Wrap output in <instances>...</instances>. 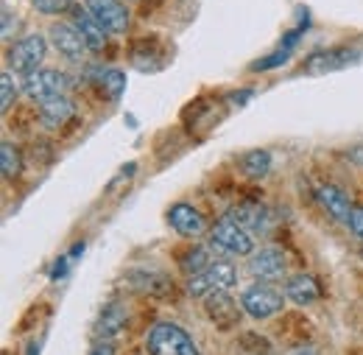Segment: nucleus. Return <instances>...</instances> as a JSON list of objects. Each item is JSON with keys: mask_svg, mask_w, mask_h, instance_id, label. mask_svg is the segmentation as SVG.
<instances>
[{"mask_svg": "<svg viewBox=\"0 0 363 355\" xmlns=\"http://www.w3.org/2000/svg\"><path fill=\"white\" fill-rule=\"evenodd\" d=\"M145 347L151 355H201V350L193 344L187 330H182L174 322H160L148 330Z\"/></svg>", "mask_w": 363, "mask_h": 355, "instance_id": "f257e3e1", "label": "nucleus"}, {"mask_svg": "<svg viewBox=\"0 0 363 355\" xmlns=\"http://www.w3.org/2000/svg\"><path fill=\"white\" fill-rule=\"evenodd\" d=\"M213 252H221V255H235V258H246V255H255V238L246 226H240L232 219L218 222L210 229V244H207Z\"/></svg>", "mask_w": 363, "mask_h": 355, "instance_id": "f03ea898", "label": "nucleus"}, {"mask_svg": "<svg viewBox=\"0 0 363 355\" xmlns=\"http://www.w3.org/2000/svg\"><path fill=\"white\" fill-rule=\"evenodd\" d=\"M238 283V271L229 261H213L210 266L187 280V294L190 297H207L213 291H229Z\"/></svg>", "mask_w": 363, "mask_h": 355, "instance_id": "7ed1b4c3", "label": "nucleus"}, {"mask_svg": "<svg viewBox=\"0 0 363 355\" xmlns=\"http://www.w3.org/2000/svg\"><path fill=\"white\" fill-rule=\"evenodd\" d=\"M282 302L285 297L269 283H255L240 294V305L252 319H272L274 313L282 311Z\"/></svg>", "mask_w": 363, "mask_h": 355, "instance_id": "20e7f679", "label": "nucleus"}, {"mask_svg": "<svg viewBox=\"0 0 363 355\" xmlns=\"http://www.w3.org/2000/svg\"><path fill=\"white\" fill-rule=\"evenodd\" d=\"M45 53H48L45 37L43 34H28V37H23L20 43H14L9 48V67L14 73L28 76V73H34L43 65Z\"/></svg>", "mask_w": 363, "mask_h": 355, "instance_id": "39448f33", "label": "nucleus"}, {"mask_svg": "<svg viewBox=\"0 0 363 355\" xmlns=\"http://www.w3.org/2000/svg\"><path fill=\"white\" fill-rule=\"evenodd\" d=\"M70 89V76L62 70H34L28 76H23V92L34 101H48L56 95H65Z\"/></svg>", "mask_w": 363, "mask_h": 355, "instance_id": "423d86ee", "label": "nucleus"}, {"mask_svg": "<svg viewBox=\"0 0 363 355\" xmlns=\"http://www.w3.org/2000/svg\"><path fill=\"white\" fill-rule=\"evenodd\" d=\"M249 274L255 280H260V283L282 280L288 274V258H285V252L282 249H274V246L255 252L252 261H249Z\"/></svg>", "mask_w": 363, "mask_h": 355, "instance_id": "0eeeda50", "label": "nucleus"}, {"mask_svg": "<svg viewBox=\"0 0 363 355\" xmlns=\"http://www.w3.org/2000/svg\"><path fill=\"white\" fill-rule=\"evenodd\" d=\"M87 11L106 28V34H123L129 28V9L121 0H87Z\"/></svg>", "mask_w": 363, "mask_h": 355, "instance_id": "6e6552de", "label": "nucleus"}, {"mask_svg": "<svg viewBox=\"0 0 363 355\" xmlns=\"http://www.w3.org/2000/svg\"><path fill=\"white\" fill-rule=\"evenodd\" d=\"M168 224H171V229L177 235H182V238H199V235L207 232V219L201 216V210H196L187 202H177L168 210Z\"/></svg>", "mask_w": 363, "mask_h": 355, "instance_id": "1a4fd4ad", "label": "nucleus"}, {"mask_svg": "<svg viewBox=\"0 0 363 355\" xmlns=\"http://www.w3.org/2000/svg\"><path fill=\"white\" fill-rule=\"evenodd\" d=\"M316 202H318V207H321L333 222L350 226V219H352V210H355V207H352L350 196H347L341 187H335V185H318Z\"/></svg>", "mask_w": 363, "mask_h": 355, "instance_id": "9d476101", "label": "nucleus"}, {"mask_svg": "<svg viewBox=\"0 0 363 355\" xmlns=\"http://www.w3.org/2000/svg\"><path fill=\"white\" fill-rule=\"evenodd\" d=\"M50 45L67 59V62H82L87 56V43L82 40V34L76 31V26H67V23H56L50 26Z\"/></svg>", "mask_w": 363, "mask_h": 355, "instance_id": "9b49d317", "label": "nucleus"}, {"mask_svg": "<svg viewBox=\"0 0 363 355\" xmlns=\"http://www.w3.org/2000/svg\"><path fill=\"white\" fill-rule=\"evenodd\" d=\"M204 311L210 316V322H213L216 327H221V330H232V327L238 324V319H240L238 305L232 302V297H229L227 291H213V294H207V297H204Z\"/></svg>", "mask_w": 363, "mask_h": 355, "instance_id": "f8f14e48", "label": "nucleus"}, {"mask_svg": "<svg viewBox=\"0 0 363 355\" xmlns=\"http://www.w3.org/2000/svg\"><path fill=\"white\" fill-rule=\"evenodd\" d=\"M358 59V50L350 48H333V50H318L313 56H308L305 62V73H330V70H341L347 65H352Z\"/></svg>", "mask_w": 363, "mask_h": 355, "instance_id": "ddd939ff", "label": "nucleus"}, {"mask_svg": "<svg viewBox=\"0 0 363 355\" xmlns=\"http://www.w3.org/2000/svg\"><path fill=\"white\" fill-rule=\"evenodd\" d=\"M73 115H76V104L67 95H56V98L40 101V124L45 129H62Z\"/></svg>", "mask_w": 363, "mask_h": 355, "instance_id": "4468645a", "label": "nucleus"}, {"mask_svg": "<svg viewBox=\"0 0 363 355\" xmlns=\"http://www.w3.org/2000/svg\"><path fill=\"white\" fill-rule=\"evenodd\" d=\"M73 26L82 34L90 50H104L106 48V28L92 17L87 9H73Z\"/></svg>", "mask_w": 363, "mask_h": 355, "instance_id": "2eb2a0df", "label": "nucleus"}, {"mask_svg": "<svg viewBox=\"0 0 363 355\" xmlns=\"http://www.w3.org/2000/svg\"><path fill=\"white\" fill-rule=\"evenodd\" d=\"M285 297L296 305H313L321 297V285L316 283V277L311 274H296L285 283Z\"/></svg>", "mask_w": 363, "mask_h": 355, "instance_id": "dca6fc26", "label": "nucleus"}, {"mask_svg": "<svg viewBox=\"0 0 363 355\" xmlns=\"http://www.w3.org/2000/svg\"><path fill=\"white\" fill-rule=\"evenodd\" d=\"M232 222H238L240 226H246L249 232H252V229H255V232H266L269 224H272V216H269V210H266L263 204H257V202H246V204H238V207L232 210Z\"/></svg>", "mask_w": 363, "mask_h": 355, "instance_id": "f3484780", "label": "nucleus"}, {"mask_svg": "<svg viewBox=\"0 0 363 355\" xmlns=\"http://www.w3.org/2000/svg\"><path fill=\"white\" fill-rule=\"evenodd\" d=\"M129 283L135 285L140 294H165L168 291V277L165 274H160V271H145V268H137L132 271V277H129Z\"/></svg>", "mask_w": 363, "mask_h": 355, "instance_id": "a211bd4d", "label": "nucleus"}, {"mask_svg": "<svg viewBox=\"0 0 363 355\" xmlns=\"http://www.w3.org/2000/svg\"><path fill=\"white\" fill-rule=\"evenodd\" d=\"M213 263V249L210 246H187L179 255V268L184 274H199Z\"/></svg>", "mask_w": 363, "mask_h": 355, "instance_id": "6ab92c4d", "label": "nucleus"}, {"mask_svg": "<svg viewBox=\"0 0 363 355\" xmlns=\"http://www.w3.org/2000/svg\"><path fill=\"white\" fill-rule=\"evenodd\" d=\"M240 168L249 179H263L272 171V154L269 151H249L240 157Z\"/></svg>", "mask_w": 363, "mask_h": 355, "instance_id": "aec40b11", "label": "nucleus"}, {"mask_svg": "<svg viewBox=\"0 0 363 355\" xmlns=\"http://www.w3.org/2000/svg\"><path fill=\"white\" fill-rule=\"evenodd\" d=\"M123 322H126V311H123V305H121V302H112V305H106V308L101 311L98 330H101L104 336H115V333L123 327Z\"/></svg>", "mask_w": 363, "mask_h": 355, "instance_id": "412c9836", "label": "nucleus"}, {"mask_svg": "<svg viewBox=\"0 0 363 355\" xmlns=\"http://www.w3.org/2000/svg\"><path fill=\"white\" fill-rule=\"evenodd\" d=\"M0 168H3V177L6 179H17L20 171H23V154L9 140L0 146Z\"/></svg>", "mask_w": 363, "mask_h": 355, "instance_id": "4be33fe9", "label": "nucleus"}, {"mask_svg": "<svg viewBox=\"0 0 363 355\" xmlns=\"http://www.w3.org/2000/svg\"><path fill=\"white\" fill-rule=\"evenodd\" d=\"M98 84L106 92V98L118 101V98L123 95V89H126V73H121V70H115V67L101 70V73H98Z\"/></svg>", "mask_w": 363, "mask_h": 355, "instance_id": "5701e85b", "label": "nucleus"}, {"mask_svg": "<svg viewBox=\"0 0 363 355\" xmlns=\"http://www.w3.org/2000/svg\"><path fill=\"white\" fill-rule=\"evenodd\" d=\"M20 87H23V84H17V79H14L11 70H3V73H0V89H3V92H0V109H3V112L11 109V104H14Z\"/></svg>", "mask_w": 363, "mask_h": 355, "instance_id": "b1692460", "label": "nucleus"}, {"mask_svg": "<svg viewBox=\"0 0 363 355\" xmlns=\"http://www.w3.org/2000/svg\"><path fill=\"white\" fill-rule=\"evenodd\" d=\"M31 6H34L37 11H43V14H50V17L65 14V11H73V9H76V6H73V0H31Z\"/></svg>", "mask_w": 363, "mask_h": 355, "instance_id": "393cba45", "label": "nucleus"}, {"mask_svg": "<svg viewBox=\"0 0 363 355\" xmlns=\"http://www.w3.org/2000/svg\"><path fill=\"white\" fill-rule=\"evenodd\" d=\"M350 229L363 241V207H355L352 210V219H350Z\"/></svg>", "mask_w": 363, "mask_h": 355, "instance_id": "a878e982", "label": "nucleus"}, {"mask_svg": "<svg viewBox=\"0 0 363 355\" xmlns=\"http://www.w3.org/2000/svg\"><path fill=\"white\" fill-rule=\"evenodd\" d=\"M90 355H115V347H112L109 342H98V344L92 347Z\"/></svg>", "mask_w": 363, "mask_h": 355, "instance_id": "bb28decb", "label": "nucleus"}, {"mask_svg": "<svg viewBox=\"0 0 363 355\" xmlns=\"http://www.w3.org/2000/svg\"><path fill=\"white\" fill-rule=\"evenodd\" d=\"M9 34H11V11L3 9V40H9Z\"/></svg>", "mask_w": 363, "mask_h": 355, "instance_id": "cd10ccee", "label": "nucleus"}, {"mask_svg": "<svg viewBox=\"0 0 363 355\" xmlns=\"http://www.w3.org/2000/svg\"><path fill=\"white\" fill-rule=\"evenodd\" d=\"M299 355H305V353H299Z\"/></svg>", "mask_w": 363, "mask_h": 355, "instance_id": "c85d7f7f", "label": "nucleus"}, {"mask_svg": "<svg viewBox=\"0 0 363 355\" xmlns=\"http://www.w3.org/2000/svg\"><path fill=\"white\" fill-rule=\"evenodd\" d=\"M361 255H363V252H361Z\"/></svg>", "mask_w": 363, "mask_h": 355, "instance_id": "c756f323", "label": "nucleus"}]
</instances>
